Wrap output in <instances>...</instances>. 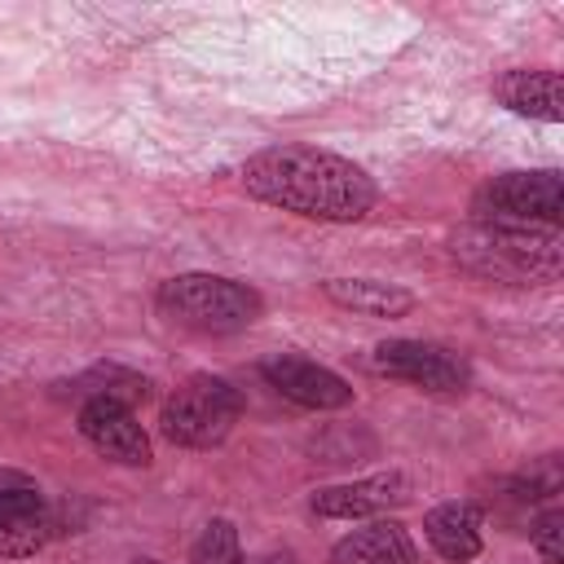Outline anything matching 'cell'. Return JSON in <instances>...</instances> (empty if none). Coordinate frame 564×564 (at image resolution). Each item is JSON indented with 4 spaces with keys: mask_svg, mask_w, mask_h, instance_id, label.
<instances>
[{
    "mask_svg": "<svg viewBox=\"0 0 564 564\" xmlns=\"http://www.w3.org/2000/svg\"><path fill=\"white\" fill-rule=\"evenodd\" d=\"M57 533V511L35 485L0 489V560H26Z\"/></svg>",
    "mask_w": 564,
    "mask_h": 564,
    "instance_id": "30bf717a",
    "label": "cell"
},
{
    "mask_svg": "<svg viewBox=\"0 0 564 564\" xmlns=\"http://www.w3.org/2000/svg\"><path fill=\"white\" fill-rule=\"evenodd\" d=\"M18 485H35V480H31V476H22V471L0 467V489H18Z\"/></svg>",
    "mask_w": 564,
    "mask_h": 564,
    "instance_id": "d6986e66",
    "label": "cell"
},
{
    "mask_svg": "<svg viewBox=\"0 0 564 564\" xmlns=\"http://www.w3.org/2000/svg\"><path fill=\"white\" fill-rule=\"evenodd\" d=\"M128 564H163V560H154V555H137V560H128Z\"/></svg>",
    "mask_w": 564,
    "mask_h": 564,
    "instance_id": "44dd1931",
    "label": "cell"
},
{
    "mask_svg": "<svg viewBox=\"0 0 564 564\" xmlns=\"http://www.w3.org/2000/svg\"><path fill=\"white\" fill-rule=\"evenodd\" d=\"M317 286L335 308H348L361 317H383V322L410 317L419 304L414 291H405L401 282H383V278H322Z\"/></svg>",
    "mask_w": 564,
    "mask_h": 564,
    "instance_id": "5bb4252c",
    "label": "cell"
},
{
    "mask_svg": "<svg viewBox=\"0 0 564 564\" xmlns=\"http://www.w3.org/2000/svg\"><path fill=\"white\" fill-rule=\"evenodd\" d=\"M189 564H242V542L229 516H212L189 546Z\"/></svg>",
    "mask_w": 564,
    "mask_h": 564,
    "instance_id": "e0dca14e",
    "label": "cell"
},
{
    "mask_svg": "<svg viewBox=\"0 0 564 564\" xmlns=\"http://www.w3.org/2000/svg\"><path fill=\"white\" fill-rule=\"evenodd\" d=\"M489 93H494V101L507 106L511 115L542 119V123H560V119H564L560 70H551V66H511V70L494 75Z\"/></svg>",
    "mask_w": 564,
    "mask_h": 564,
    "instance_id": "8fae6325",
    "label": "cell"
},
{
    "mask_svg": "<svg viewBox=\"0 0 564 564\" xmlns=\"http://www.w3.org/2000/svg\"><path fill=\"white\" fill-rule=\"evenodd\" d=\"M330 564H419V546L401 520L375 516L330 546Z\"/></svg>",
    "mask_w": 564,
    "mask_h": 564,
    "instance_id": "7c38bea8",
    "label": "cell"
},
{
    "mask_svg": "<svg viewBox=\"0 0 564 564\" xmlns=\"http://www.w3.org/2000/svg\"><path fill=\"white\" fill-rule=\"evenodd\" d=\"M414 498V480L397 467L388 471H370L357 480H339V485H322L308 494V511L322 520H375L388 516L397 507H405Z\"/></svg>",
    "mask_w": 564,
    "mask_h": 564,
    "instance_id": "52a82bcc",
    "label": "cell"
},
{
    "mask_svg": "<svg viewBox=\"0 0 564 564\" xmlns=\"http://www.w3.org/2000/svg\"><path fill=\"white\" fill-rule=\"evenodd\" d=\"M75 427H79V436H84L106 463H119V467H150V463H154L150 432H145L141 419H137L128 405H119V401H79Z\"/></svg>",
    "mask_w": 564,
    "mask_h": 564,
    "instance_id": "9c48e42d",
    "label": "cell"
},
{
    "mask_svg": "<svg viewBox=\"0 0 564 564\" xmlns=\"http://www.w3.org/2000/svg\"><path fill=\"white\" fill-rule=\"evenodd\" d=\"M264 564H291V555H286V551H282V555H269V560H264Z\"/></svg>",
    "mask_w": 564,
    "mask_h": 564,
    "instance_id": "ffe728a7",
    "label": "cell"
},
{
    "mask_svg": "<svg viewBox=\"0 0 564 564\" xmlns=\"http://www.w3.org/2000/svg\"><path fill=\"white\" fill-rule=\"evenodd\" d=\"M560 485H564V476H560V458L546 454V458H538L529 471L502 480V498L516 502V507H533V502H551V498L560 494Z\"/></svg>",
    "mask_w": 564,
    "mask_h": 564,
    "instance_id": "2e32d148",
    "label": "cell"
},
{
    "mask_svg": "<svg viewBox=\"0 0 564 564\" xmlns=\"http://www.w3.org/2000/svg\"><path fill=\"white\" fill-rule=\"evenodd\" d=\"M238 419H242V392L225 375L198 370L167 392L159 410V432L181 449H212L234 432Z\"/></svg>",
    "mask_w": 564,
    "mask_h": 564,
    "instance_id": "277c9868",
    "label": "cell"
},
{
    "mask_svg": "<svg viewBox=\"0 0 564 564\" xmlns=\"http://www.w3.org/2000/svg\"><path fill=\"white\" fill-rule=\"evenodd\" d=\"M66 388H70V397H79V401H119V405H128V410L150 397V379H145L141 370L119 366V361H97V366H88L84 375H75Z\"/></svg>",
    "mask_w": 564,
    "mask_h": 564,
    "instance_id": "9a60e30c",
    "label": "cell"
},
{
    "mask_svg": "<svg viewBox=\"0 0 564 564\" xmlns=\"http://www.w3.org/2000/svg\"><path fill=\"white\" fill-rule=\"evenodd\" d=\"M485 511L467 498H454V502H436L427 516H423V538L427 546L449 560V564H467L485 551Z\"/></svg>",
    "mask_w": 564,
    "mask_h": 564,
    "instance_id": "4fadbf2b",
    "label": "cell"
},
{
    "mask_svg": "<svg viewBox=\"0 0 564 564\" xmlns=\"http://www.w3.org/2000/svg\"><path fill=\"white\" fill-rule=\"evenodd\" d=\"M260 379L278 397L300 405V410H344V405H352V383L339 370H330V366H322V361H313L304 352L264 357L260 361Z\"/></svg>",
    "mask_w": 564,
    "mask_h": 564,
    "instance_id": "ba28073f",
    "label": "cell"
},
{
    "mask_svg": "<svg viewBox=\"0 0 564 564\" xmlns=\"http://www.w3.org/2000/svg\"><path fill=\"white\" fill-rule=\"evenodd\" d=\"M154 304L172 326L194 335H234L264 313V295L225 273H176L159 282Z\"/></svg>",
    "mask_w": 564,
    "mask_h": 564,
    "instance_id": "3957f363",
    "label": "cell"
},
{
    "mask_svg": "<svg viewBox=\"0 0 564 564\" xmlns=\"http://www.w3.org/2000/svg\"><path fill=\"white\" fill-rule=\"evenodd\" d=\"M242 189L256 203L322 225H352L379 203V185L361 163L304 141L256 150L242 163Z\"/></svg>",
    "mask_w": 564,
    "mask_h": 564,
    "instance_id": "6da1fadb",
    "label": "cell"
},
{
    "mask_svg": "<svg viewBox=\"0 0 564 564\" xmlns=\"http://www.w3.org/2000/svg\"><path fill=\"white\" fill-rule=\"evenodd\" d=\"M529 538H533L542 564H564V511H560L555 502H546V507L533 516Z\"/></svg>",
    "mask_w": 564,
    "mask_h": 564,
    "instance_id": "ac0fdd59",
    "label": "cell"
},
{
    "mask_svg": "<svg viewBox=\"0 0 564 564\" xmlns=\"http://www.w3.org/2000/svg\"><path fill=\"white\" fill-rule=\"evenodd\" d=\"M449 256L480 282L498 286H551L564 269L560 229L538 225H502V220H467L449 234Z\"/></svg>",
    "mask_w": 564,
    "mask_h": 564,
    "instance_id": "7a4b0ae2",
    "label": "cell"
},
{
    "mask_svg": "<svg viewBox=\"0 0 564 564\" xmlns=\"http://www.w3.org/2000/svg\"><path fill=\"white\" fill-rule=\"evenodd\" d=\"M375 370L397 379V383H410L427 397H463L471 388V366L463 352L436 344V339H383L375 344L370 352Z\"/></svg>",
    "mask_w": 564,
    "mask_h": 564,
    "instance_id": "8992f818",
    "label": "cell"
},
{
    "mask_svg": "<svg viewBox=\"0 0 564 564\" xmlns=\"http://www.w3.org/2000/svg\"><path fill=\"white\" fill-rule=\"evenodd\" d=\"M471 220L560 229V220H564V172L560 167H520V172L489 176L471 194Z\"/></svg>",
    "mask_w": 564,
    "mask_h": 564,
    "instance_id": "5b68a950",
    "label": "cell"
}]
</instances>
